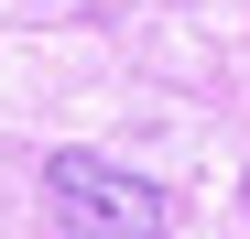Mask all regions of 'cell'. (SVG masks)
Listing matches in <instances>:
<instances>
[{
    "mask_svg": "<svg viewBox=\"0 0 250 239\" xmlns=\"http://www.w3.org/2000/svg\"><path fill=\"white\" fill-rule=\"evenodd\" d=\"M44 239H163V185L98 152H55L44 163Z\"/></svg>",
    "mask_w": 250,
    "mask_h": 239,
    "instance_id": "cell-1",
    "label": "cell"
},
{
    "mask_svg": "<svg viewBox=\"0 0 250 239\" xmlns=\"http://www.w3.org/2000/svg\"><path fill=\"white\" fill-rule=\"evenodd\" d=\"M239 207H250V185H239Z\"/></svg>",
    "mask_w": 250,
    "mask_h": 239,
    "instance_id": "cell-2",
    "label": "cell"
}]
</instances>
